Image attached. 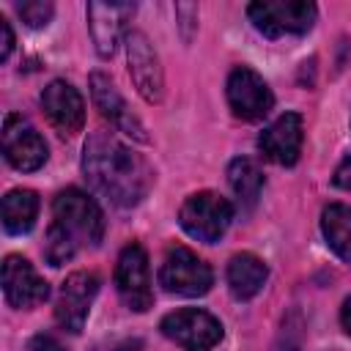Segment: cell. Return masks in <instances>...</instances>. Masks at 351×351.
Instances as JSON below:
<instances>
[{"label": "cell", "instance_id": "cell-1", "mask_svg": "<svg viewBox=\"0 0 351 351\" xmlns=\"http://www.w3.org/2000/svg\"><path fill=\"white\" fill-rule=\"evenodd\" d=\"M82 173L96 195L118 208L137 206L154 181L148 162L126 148L112 132L96 129L82 148Z\"/></svg>", "mask_w": 351, "mask_h": 351}, {"label": "cell", "instance_id": "cell-2", "mask_svg": "<svg viewBox=\"0 0 351 351\" xmlns=\"http://www.w3.org/2000/svg\"><path fill=\"white\" fill-rule=\"evenodd\" d=\"M104 236V217L93 197L69 186L52 203V225L44 239V258L49 266H63L80 247H96Z\"/></svg>", "mask_w": 351, "mask_h": 351}, {"label": "cell", "instance_id": "cell-3", "mask_svg": "<svg viewBox=\"0 0 351 351\" xmlns=\"http://www.w3.org/2000/svg\"><path fill=\"white\" fill-rule=\"evenodd\" d=\"M230 219H233L230 200L211 189L189 195L178 208V225L184 228V233L203 244L219 241L230 228Z\"/></svg>", "mask_w": 351, "mask_h": 351}, {"label": "cell", "instance_id": "cell-4", "mask_svg": "<svg viewBox=\"0 0 351 351\" xmlns=\"http://www.w3.org/2000/svg\"><path fill=\"white\" fill-rule=\"evenodd\" d=\"M247 16L258 33L269 38H280V36L307 33L318 16V8L315 3L307 0H258L250 3Z\"/></svg>", "mask_w": 351, "mask_h": 351}, {"label": "cell", "instance_id": "cell-5", "mask_svg": "<svg viewBox=\"0 0 351 351\" xmlns=\"http://www.w3.org/2000/svg\"><path fill=\"white\" fill-rule=\"evenodd\" d=\"M159 285L176 296H203L214 285V271L189 247L176 244L165 252L159 266Z\"/></svg>", "mask_w": 351, "mask_h": 351}, {"label": "cell", "instance_id": "cell-6", "mask_svg": "<svg viewBox=\"0 0 351 351\" xmlns=\"http://www.w3.org/2000/svg\"><path fill=\"white\" fill-rule=\"evenodd\" d=\"M159 329L184 351H211L222 340V324L200 307H181L167 313Z\"/></svg>", "mask_w": 351, "mask_h": 351}, {"label": "cell", "instance_id": "cell-7", "mask_svg": "<svg viewBox=\"0 0 351 351\" xmlns=\"http://www.w3.org/2000/svg\"><path fill=\"white\" fill-rule=\"evenodd\" d=\"M115 291L123 299V304L134 313H145L154 304L148 255L140 241H129L121 250L118 263H115Z\"/></svg>", "mask_w": 351, "mask_h": 351}, {"label": "cell", "instance_id": "cell-8", "mask_svg": "<svg viewBox=\"0 0 351 351\" xmlns=\"http://www.w3.org/2000/svg\"><path fill=\"white\" fill-rule=\"evenodd\" d=\"M225 96H228V107L233 110L236 118L241 121H261L271 112L274 107V93L266 85V80L252 71L250 66H236L228 74L225 82Z\"/></svg>", "mask_w": 351, "mask_h": 351}, {"label": "cell", "instance_id": "cell-9", "mask_svg": "<svg viewBox=\"0 0 351 351\" xmlns=\"http://www.w3.org/2000/svg\"><path fill=\"white\" fill-rule=\"evenodd\" d=\"M126 60H129V77L137 88V93L148 104H159L165 99V74L159 66V55L151 47L148 36L140 30L126 33Z\"/></svg>", "mask_w": 351, "mask_h": 351}, {"label": "cell", "instance_id": "cell-10", "mask_svg": "<svg viewBox=\"0 0 351 351\" xmlns=\"http://www.w3.org/2000/svg\"><path fill=\"white\" fill-rule=\"evenodd\" d=\"M99 293V277L93 271H74L63 280L60 285V293H58V302H55V321L71 332V335H80L82 326H85V318L90 313V304Z\"/></svg>", "mask_w": 351, "mask_h": 351}, {"label": "cell", "instance_id": "cell-11", "mask_svg": "<svg viewBox=\"0 0 351 351\" xmlns=\"http://www.w3.org/2000/svg\"><path fill=\"white\" fill-rule=\"evenodd\" d=\"M3 154L14 170L33 173L47 162V143L22 115L11 112L3 121Z\"/></svg>", "mask_w": 351, "mask_h": 351}, {"label": "cell", "instance_id": "cell-12", "mask_svg": "<svg viewBox=\"0 0 351 351\" xmlns=\"http://www.w3.org/2000/svg\"><path fill=\"white\" fill-rule=\"evenodd\" d=\"M3 296L11 307L27 310L49 296L47 280L33 269V263L22 255H5L3 261Z\"/></svg>", "mask_w": 351, "mask_h": 351}, {"label": "cell", "instance_id": "cell-13", "mask_svg": "<svg viewBox=\"0 0 351 351\" xmlns=\"http://www.w3.org/2000/svg\"><path fill=\"white\" fill-rule=\"evenodd\" d=\"M88 85H90V99H93L96 110H99L118 132L129 134V137L137 140V143H148V140H151L148 132H145V126H143V121L129 110L126 99L121 96V90L115 88V82H112L107 74L93 71Z\"/></svg>", "mask_w": 351, "mask_h": 351}, {"label": "cell", "instance_id": "cell-14", "mask_svg": "<svg viewBox=\"0 0 351 351\" xmlns=\"http://www.w3.org/2000/svg\"><path fill=\"white\" fill-rule=\"evenodd\" d=\"M41 107L60 137H71L85 123V101L80 90L66 80H52L41 93Z\"/></svg>", "mask_w": 351, "mask_h": 351}, {"label": "cell", "instance_id": "cell-15", "mask_svg": "<svg viewBox=\"0 0 351 351\" xmlns=\"http://www.w3.org/2000/svg\"><path fill=\"white\" fill-rule=\"evenodd\" d=\"M302 140H304V123L299 112H282L277 121H271L261 137H258V148L266 159L291 167L296 165L299 154H302Z\"/></svg>", "mask_w": 351, "mask_h": 351}, {"label": "cell", "instance_id": "cell-16", "mask_svg": "<svg viewBox=\"0 0 351 351\" xmlns=\"http://www.w3.org/2000/svg\"><path fill=\"white\" fill-rule=\"evenodd\" d=\"M85 14H88V27H90L96 52L101 58H112L123 36V25L134 14V3H96L93 0L88 3Z\"/></svg>", "mask_w": 351, "mask_h": 351}, {"label": "cell", "instance_id": "cell-17", "mask_svg": "<svg viewBox=\"0 0 351 351\" xmlns=\"http://www.w3.org/2000/svg\"><path fill=\"white\" fill-rule=\"evenodd\" d=\"M269 280V266L252 252H236L228 263V288L236 299L247 302L261 293Z\"/></svg>", "mask_w": 351, "mask_h": 351}, {"label": "cell", "instance_id": "cell-18", "mask_svg": "<svg viewBox=\"0 0 351 351\" xmlns=\"http://www.w3.org/2000/svg\"><path fill=\"white\" fill-rule=\"evenodd\" d=\"M228 184L239 200V208L241 211H252L258 197H261V189H263V173L261 167L247 159V156H236L230 165H228Z\"/></svg>", "mask_w": 351, "mask_h": 351}, {"label": "cell", "instance_id": "cell-19", "mask_svg": "<svg viewBox=\"0 0 351 351\" xmlns=\"http://www.w3.org/2000/svg\"><path fill=\"white\" fill-rule=\"evenodd\" d=\"M321 233L329 250L351 266V206L329 203L321 214Z\"/></svg>", "mask_w": 351, "mask_h": 351}, {"label": "cell", "instance_id": "cell-20", "mask_svg": "<svg viewBox=\"0 0 351 351\" xmlns=\"http://www.w3.org/2000/svg\"><path fill=\"white\" fill-rule=\"evenodd\" d=\"M38 195L33 189H11L3 197V228L11 236H22L36 225Z\"/></svg>", "mask_w": 351, "mask_h": 351}, {"label": "cell", "instance_id": "cell-21", "mask_svg": "<svg viewBox=\"0 0 351 351\" xmlns=\"http://www.w3.org/2000/svg\"><path fill=\"white\" fill-rule=\"evenodd\" d=\"M16 11L27 27H44V25H49L55 5L49 0H25V3H16Z\"/></svg>", "mask_w": 351, "mask_h": 351}, {"label": "cell", "instance_id": "cell-22", "mask_svg": "<svg viewBox=\"0 0 351 351\" xmlns=\"http://www.w3.org/2000/svg\"><path fill=\"white\" fill-rule=\"evenodd\" d=\"M0 60H8L11 49H14V30H11V22L5 16H0Z\"/></svg>", "mask_w": 351, "mask_h": 351}, {"label": "cell", "instance_id": "cell-23", "mask_svg": "<svg viewBox=\"0 0 351 351\" xmlns=\"http://www.w3.org/2000/svg\"><path fill=\"white\" fill-rule=\"evenodd\" d=\"M30 351H66V348L60 346L58 337H52V335H47V332H38V335L30 340Z\"/></svg>", "mask_w": 351, "mask_h": 351}, {"label": "cell", "instance_id": "cell-24", "mask_svg": "<svg viewBox=\"0 0 351 351\" xmlns=\"http://www.w3.org/2000/svg\"><path fill=\"white\" fill-rule=\"evenodd\" d=\"M335 184L346 192H351V156H346L335 170Z\"/></svg>", "mask_w": 351, "mask_h": 351}, {"label": "cell", "instance_id": "cell-25", "mask_svg": "<svg viewBox=\"0 0 351 351\" xmlns=\"http://www.w3.org/2000/svg\"><path fill=\"white\" fill-rule=\"evenodd\" d=\"M340 324H343L346 335H351V296L343 302V310H340Z\"/></svg>", "mask_w": 351, "mask_h": 351}]
</instances>
